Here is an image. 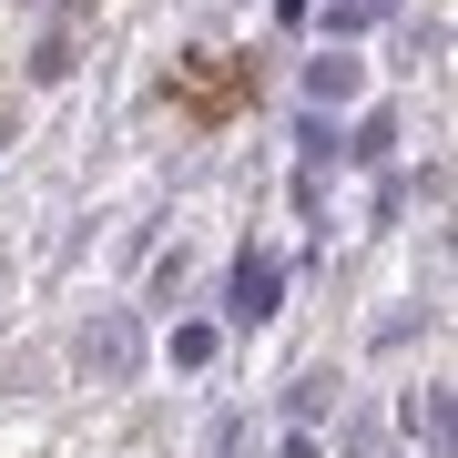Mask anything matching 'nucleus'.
<instances>
[{"mask_svg": "<svg viewBox=\"0 0 458 458\" xmlns=\"http://www.w3.org/2000/svg\"><path fill=\"white\" fill-rule=\"evenodd\" d=\"M276 295H285V255H245L234 265V327H265Z\"/></svg>", "mask_w": 458, "mask_h": 458, "instance_id": "obj_3", "label": "nucleus"}, {"mask_svg": "<svg viewBox=\"0 0 458 458\" xmlns=\"http://www.w3.org/2000/svg\"><path fill=\"white\" fill-rule=\"evenodd\" d=\"M0 143H11V123H0Z\"/></svg>", "mask_w": 458, "mask_h": 458, "instance_id": "obj_6", "label": "nucleus"}, {"mask_svg": "<svg viewBox=\"0 0 458 458\" xmlns=\"http://www.w3.org/2000/svg\"><path fill=\"white\" fill-rule=\"evenodd\" d=\"M357 82H367V72L346 62V51H327V62L306 72V92H316V102H357Z\"/></svg>", "mask_w": 458, "mask_h": 458, "instance_id": "obj_4", "label": "nucleus"}, {"mask_svg": "<svg viewBox=\"0 0 458 458\" xmlns=\"http://www.w3.org/2000/svg\"><path fill=\"white\" fill-rule=\"evenodd\" d=\"M174 102L194 123H225L234 102H255V62H234V51H204V62H174Z\"/></svg>", "mask_w": 458, "mask_h": 458, "instance_id": "obj_1", "label": "nucleus"}, {"mask_svg": "<svg viewBox=\"0 0 458 458\" xmlns=\"http://www.w3.org/2000/svg\"><path fill=\"white\" fill-rule=\"evenodd\" d=\"M408 428H418V438L448 458V397H438V387H418V397H408Z\"/></svg>", "mask_w": 458, "mask_h": 458, "instance_id": "obj_5", "label": "nucleus"}, {"mask_svg": "<svg viewBox=\"0 0 458 458\" xmlns=\"http://www.w3.org/2000/svg\"><path fill=\"white\" fill-rule=\"evenodd\" d=\"M132 367H143V327H132V316H92V327H82V377L123 387Z\"/></svg>", "mask_w": 458, "mask_h": 458, "instance_id": "obj_2", "label": "nucleus"}]
</instances>
